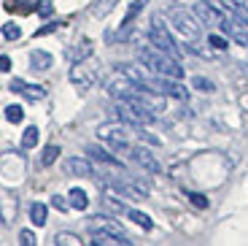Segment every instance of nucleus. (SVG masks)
I'll use <instances>...</instances> for the list:
<instances>
[{"instance_id": "17", "label": "nucleus", "mask_w": 248, "mask_h": 246, "mask_svg": "<svg viewBox=\"0 0 248 246\" xmlns=\"http://www.w3.org/2000/svg\"><path fill=\"white\" fill-rule=\"evenodd\" d=\"M46 216H49V209H46L44 203H32L30 206V219H32V225H35V228H44Z\"/></svg>"}, {"instance_id": "11", "label": "nucleus", "mask_w": 248, "mask_h": 246, "mask_svg": "<svg viewBox=\"0 0 248 246\" xmlns=\"http://www.w3.org/2000/svg\"><path fill=\"white\" fill-rule=\"evenodd\" d=\"M92 52H94L92 41H89V38H81V41L76 43V46H70V49L65 52V57H68L70 65H73V62H84V60H89V57H92Z\"/></svg>"}, {"instance_id": "25", "label": "nucleus", "mask_w": 248, "mask_h": 246, "mask_svg": "<svg viewBox=\"0 0 248 246\" xmlns=\"http://www.w3.org/2000/svg\"><path fill=\"white\" fill-rule=\"evenodd\" d=\"M32 146H38V127H27L25 133H22V149H32Z\"/></svg>"}, {"instance_id": "29", "label": "nucleus", "mask_w": 248, "mask_h": 246, "mask_svg": "<svg viewBox=\"0 0 248 246\" xmlns=\"http://www.w3.org/2000/svg\"><path fill=\"white\" fill-rule=\"evenodd\" d=\"M3 38H8V41H16V38H22V27L14 25V22L3 25Z\"/></svg>"}, {"instance_id": "36", "label": "nucleus", "mask_w": 248, "mask_h": 246, "mask_svg": "<svg viewBox=\"0 0 248 246\" xmlns=\"http://www.w3.org/2000/svg\"><path fill=\"white\" fill-rule=\"evenodd\" d=\"M8 89H11V92H16V95H22V89H25V81H22V79H11Z\"/></svg>"}, {"instance_id": "14", "label": "nucleus", "mask_w": 248, "mask_h": 246, "mask_svg": "<svg viewBox=\"0 0 248 246\" xmlns=\"http://www.w3.org/2000/svg\"><path fill=\"white\" fill-rule=\"evenodd\" d=\"M89 230H106V233H116V235H124L122 225L113 219H108V216H92L89 219Z\"/></svg>"}, {"instance_id": "8", "label": "nucleus", "mask_w": 248, "mask_h": 246, "mask_svg": "<svg viewBox=\"0 0 248 246\" xmlns=\"http://www.w3.org/2000/svg\"><path fill=\"white\" fill-rule=\"evenodd\" d=\"M130 157L138 162V165L143 168V171H149V173H159V160H156L154 154L149 152L146 146H132L130 149Z\"/></svg>"}, {"instance_id": "12", "label": "nucleus", "mask_w": 248, "mask_h": 246, "mask_svg": "<svg viewBox=\"0 0 248 246\" xmlns=\"http://www.w3.org/2000/svg\"><path fill=\"white\" fill-rule=\"evenodd\" d=\"M65 171H68L70 176H97L92 162H89L87 157H68V160H65Z\"/></svg>"}, {"instance_id": "33", "label": "nucleus", "mask_w": 248, "mask_h": 246, "mask_svg": "<svg viewBox=\"0 0 248 246\" xmlns=\"http://www.w3.org/2000/svg\"><path fill=\"white\" fill-rule=\"evenodd\" d=\"M38 14H41V17H51V14H54V3H51V0H41V3H38Z\"/></svg>"}, {"instance_id": "6", "label": "nucleus", "mask_w": 248, "mask_h": 246, "mask_svg": "<svg viewBox=\"0 0 248 246\" xmlns=\"http://www.w3.org/2000/svg\"><path fill=\"white\" fill-rule=\"evenodd\" d=\"M146 87H151L154 92L168 95V98H175V100H186V98H189V89H186L178 79H168V76H151Z\"/></svg>"}, {"instance_id": "30", "label": "nucleus", "mask_w": 248, "mask_h": 246, "mask_svg": "<svg viewBox=\"0 0 248 246\" xmlns=\"http://www.w3.org/2000/svg\"><path fill=\"white\" fill-rule=\"evenodd\" d=\"M143 6H146V0H135L130 6V11H127V17H124V22H135V17L143 11Z\"/></svg>"}, {"instance_id": "2", "label": "nucleus", "mask_w": 248, "mask_h": 246, "mask_svg": "<svg viewBox=\"0 0 248 246\" xmlns=\"http://www.w3.org/2000/svg\"><path fill=\"white\" fill-rule=\"evenodd\" d=\"M97 136L100 141H106L111 149H116V152H127L130 154V124H116V122H106L97 127Z\"/></svg>"}, {"instance_id": "10", "label": "nucleus", "mask_w": 248, "mask_h": 246, "mask_svg": "<svg viewBox=\"0 0 248 246\" xmlns=\"http://www.w3.org/2000/svg\"><path fill=\"white\" fill-rule=\"evenodd\" d=\"M92 244L94 246H130L132 241L127 238V235L106 233V230H92Z\"/></svg>"}, {"instance_id": "34", "label": "nucleus", "mask_w": 248, "mask_h": 246, "mask_svg": "<svg viewBox=\"0 0 248 246\" xmlns=\"http://www.w3.org/2000/svg\"><path fill=\"white\" fill-rule=\"evenodd\" d=\"M189 200H192L197 209H208V197L205 195H200V192H189Z\"/></svg>"}, {"instance_id": "15", "label": "nucleus", "mask_w": 248, "mask_h": 246, "mask_svg": "<svg viewBox=\"0 0 248 246\" xmlns=\"http://www.w3.org/2000/svg\"><path fill=\"white\" fill-rule=\"evenodd\" d=\"M87 154L92 157V160H97V162H106V165H111V168H122V162L113 157V154H108L106 149H100V146H87Z\"/></svg>"}, {"instance_id": "4", "label": "nucleus", "mask_w": 248, "mask_h": 246, "mask_svg": "<svg viewBox=\"0 0 248 246\" xmlns=\"http://www.w3.org/2000/svg\"><path fill=\"white\" fill-rule=\"evenodd\" d=\"M68 79H70V84H73L76 89L87 92V89H92V87L97 84L100 70H97V65H92V62H87V60H84V62H73Z\"/></svg>"}, {"instance_id": "31", "label": "nucleus", "mask_w": 248, "mask_h": 246, "mask_svg": "<svg viewBox=\"0 0 248 246\" xmlns=\"http://www.w3.org/2000/svg\"><path fill=\"white\" fill-rule=\"evenodd\" d=\"M208 43H211L213 49H218V52L227 49V38H224V35H216V33H211V35H208Z\"/></svg>"}, {"instance_id": "23", "label": "nucleus", "mask_w": 248, "mask_h": 246, "mask_svg": "<svg viewBox=\"0 0 248 246\" xmlns=\"http://www.w3.org/2000/svg\"><path fill=\"white\" fill-rule=\"evenodd\" d=\"M127 214H130V219L135 222V225H140L143 230H151V228H154V222H151V216H146V214H143V211L127 209Z\"/></svg>"}, {"instance_id": "22", "label": "nucleus", "mask_w": 248, "mask_h": 246, "mask_svg": "<svg viewBox=\"0 0 248 246\" xmlns=\"http://www.w3.org/2000/svg\"><path fill=\"white\" fill-rule=\"evenodd\" d=\"M192 87H194V89H200V92H205V95H213V92H216V84H213L211 79H205V76H194V79H192Z\"/></svg>"}, {"instance_id": "27", "label": "nucleus", "mask_w": 248, "mask_h": 246, "mask_svg": "<svg viewBox=\"0 0 248 246\" xmlns=\"http://www.w3.org/2000/svg\"><path fill=\"white\" fill-rule=\"evenodd\" d=\"M38 3L41 0H16V3H11V8L22 14H30V11H38Z\"/></svg>"}, {"instance_id": "7", "label": "nucleus", "mask_w": 248, "mask_h": 246, "mask_svg": "<svg viewBox=\"0 0 248 246\" xmlns=\"http://www.w3.org/2000/svg\"><path fill=\"white\" fill-rule=\"evenodd\" d=\"M194 17L202 22V25H211V27H221V22L227 17H224V11H218V8H213V6H208V3H194Z\"/></svg>"}, {"instance_id": "26", "label": "nucleus", "mask_w": 248, "mask_h": 246, "mask_svg": "<svg viewBox=\"0 0 248 246\" xmlns=\"http://www.w3.org/2000/svg\"><path fill=\"white\" fill-rule=\"evenodd\" d=\"M57 157H60V146H54V143H51V146H46L44 149V157H41V165H54L57 162Z\"/></svg>"}, {"instance_id": "35", "label": "nucleus", "mask_w": 248, "mask_h": 246, "mask_svg": "<svg viewBox=\"0 0 248 246\" xmlns=\"http://www.w3.org/2000/svg\"><path fill=\"white\" fill-rule=\"evenodd\" d=\"M51 206H54L57 211H68L70 209V200H65L62 195H54V197H51Z\"/></svg>"}, {"instance_id": "32", "label": "nucleus", "mask_w": 248, "mask_h": 246, "mask_svg": "<svg viewBox=\"0 0 248 246\" xmlns=\"http://www.w3.org/2000/svg\"><path fill=\"white\" fill-rule=\"evenodd\" d=\"M19 244H22V246H35L38 244L35 233H32V230H22V233H19Z\"/></svg>"}, {"instance_id": "16", "label": "nucleus", "mask_w": 248, "mask_h": 246, "mask_svg": "<svg viewBox=\"0 0 248 246\" xmlns=\"http://www.w3.org/2000/svg\"><path fill=\"white\" fill-rule=\"evenodd\" d=\"M68 200H70V206H73L76 211H87L89 209V197L81 187H73V190L68 192Z\"/></svg>"}, {"instance_id": "13", "label": "nucleus", "mask_w": 248, "mask_h": 246, "mask_svg": "<svg viewBox=\"0 0 248 246\" xmlns=\"http://www.w3.org/2000/svg\"><path fill=\"white\" fill-rule=\"evenodd\" d=\"M51 65H54V57H51L49 52H44V49H32L30 52V68L35 70V73H46Z\"/></svg>"}, {"instance_id": "18", "label": "nucleus", "mask_w": 248, "mask_h": 246, "mask_svg": "<svg viewBox=\"0 0 248 246\" xmlns=\"http://www.w3.org/2000/svg\"><path fill=\"white\" fill-rule=\"evenodd\" d=\"M103 206H106V209H111L113 214H127V206H124L122 200H119V197L113 195V190H108V192H106V197H103Z\"/></svg>"}, {"instance_id": "3", "label": "nucleus", "mask_w": 248, "mask_h": 246, "mask_svg": "<svg viewBox=\"0 0 248 246\" xmlns=\"http://www.w3.org/2000/svg\"><path fill=\"white\" fill-rule=\"evenodd\" d=\"M149 41H151V46H156V49H159V52H165V54L175 57V60L181 57L178 43L173 41L170 30H168L165 25H162V19H159V17H154V22H151V27H149Z\"/></svg>"}, {"instance_id": "1", "label": "nucleus", "mask_w": 248, "mask_h": 246, "mask_svg": "<svg viewBox=\"0 0 248 246\" xmlns=\"http://www.w3.org/2000/svg\"><path fill=\"white\" fill-rule=\"evenodd\" d=\"M138 60H140V65L149 73L154 76H168V79H184V68L178 65V60L170 54H165V52H159L156 46H143V49H138Z\"/></svg>"}, {"instance_id": "38", "label": "nucleus", "mask_w": 248, "mask_h": 246, "mask_svg": "<svg viewBox=\"0 0 248 246\" xmlns=\"http://www.w3.org/2000/svg\"><path fill=\"white\" fill-rule=\"evenodd\" d=\"M54 30H57V22H49V25H46V27H41V30H38L35 35H46V33H54Z\"/></svg>"}, {"instance_id": "37", "label": "nucleus", "mask_w": 248, "mask_h": 246, "mask_svg": "<svg viewBox=\"0 0 248 246\" xmlns=\"http://www.w3.org/2000/svg\"><path fill=\"white\" fill-rule=\"evenodd\" d=\"M11 70V60L6 54H0V73H8Z\"/></svg>"}, {"instance_id": "5", "label": "nucleus", "mask_w": 248, "mask_h": 246, "mask_svg": "<svg viewBox=\"0 0 248 246\" xmlns=\"http://www.w3.org/2000/svg\"><path fill=\"white\" fill-rule=\"evenodd\" d=\"M170 22H173V27L186 38V41H194V38L200 35V19L194 17V14L173 8V11H170Z\"/></svg>"}, {"instance_id": "28", "label": "nucleus", "mask_w": 248, "mask_h": 246, "mask_svg": "<svg viewBox=\"0 0 248 246\" xmlns=\"http://www.w3.org/2000/svg\"><path fill=\"white\" fill-rule=\"evenodd\" d=\"M6 119L14 124H19L22 119H25V111H22V105H8L6 108Z\"/></svg>"}, {"instance_id": "24", "label": "nucleus", "mask_w": 248, "mask_h": 246, "mask_svg": "<svg viewBox=\"0 0 248 246\" xmlns=\"http://www.w3.org/2000/svg\"><path fill=\"white\" fill-rule=\"evenodd\" d=\"M116 3H119V0H97V3H94V8H92V14L103 19V17H108V14L113 11V6H116Z\"/></svg>"}, {"instance_id": "19", "label": "nucleus", "mask_w": 248, "mask_h": 246, "mask_svg": "<svg viewBox=\"0 0 248 246\" xmlns=\"http://www.w3.org/2000/svg\"><path fill=\"white\" fill-rule=\"evenodd\" d=\"M230 11L235 14V22L248 27V6H243L240 0H230Z\"/></svg>"}, {"instance_id": "9", "label": "nucleus", "mask_w": 248, "mask_h": 246, "mask_svg": "<svg viewBox=\"0 0 248 246\" xmlns=\"http://www.w3.org/2000/svg\"><path fill=\"white\" fill-rule=\"evenodd\" d=\"M16 211H19L16 197L11 192H0V219H3V225H11L16 219Z\"/></svg>"}, {"instance_id": "20", "label": "nucleus", "mask_w": 248, "mask_h": 246, "mask_svg": "<svg viewBox=\"0 0 248 246\" xmlns=\"http://www.w3.org/2000/svg\"><path fill=\"white\" fill-rule=\"evenodd\" d=\"M22 95H25L27 100H44V98H46V87H41V84H27V81H25V89H22Z\"/></svg>"}, {"instance_id": "21", "label": "nucleus", "mask_w": 248, "mask_h": 246, "mask_svg": "<svg viewBox=\"0 0 248 246\" xmlns=\"http://www.w3.org/2000/svg\"><path fill=\"white\" fill-rule=\"evenodd\" d=\"M81 244H84V241L76 233H57L54 235V246H81Z\"/></svg>"}]
</instances>
